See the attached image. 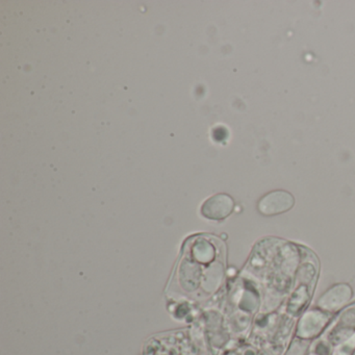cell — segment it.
<instances>
[{
  "instance_id": "obj_2",
  "label": "cell",
  "mask_w": 355,
  "mask_h": 355,
  "mask_svg": "<svg viewBox=\"0 0 355 355\" xmlns=\"http://www.w3.org/2000/svg\"><path fill=\"white\" fill-rule=\"evenodd\" d=\"M234 207V202L232 197L219 194L205 201L201 211L209 219L222 220L232 214Z\"/></svg>"
},
{
  "instance_id": "obj_1",
  "label": "cell",
  "mask_w": 355,
  "mask_h": 355,
  "mask_svg": "<svg viewBox=\"0 0 355 355\" xmlns=\"http://www.w3.org/2000/svg\"><path fill=\"white\" fill-rule=\"evenodd\" d=\"M295 199L286 191H274L263 196L259 202V213L274 216L288 211L294 207Z\"/></svg>"
}]
</instances>
